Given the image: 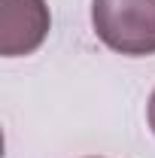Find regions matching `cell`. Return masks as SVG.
I'll use <instances>...</instances> for the list:
<instances>
[{"instance_id": "1", "label": "cell", "mask_w": 155, "mask_h": 158, "mask_svg": "<svg viewBox=\"0 0 155 158\" xmlns=\"http://www.w3.org/2000/svg\"><path fill=\"white\" fill-rule=\"evenodd\" d=\"M91 27L119 55H155V0H91Z\"/></svg>"}, {"instance_id": "2", "label": "cell", "mask_w": 155, "mask_h": 158, "mask_svg": "<svg viewBox=\"0 0 155 158\" xmlns=\"http://www.w3.org/2000/svg\"><path fill=\"white\" fill-rule=\"evenodd\" d=\"M52 31V12L46 0H0V55H31Z\"/></svg>"}, {"instance_id": "3", "label": "cell", "mask_w": 155, "mask_h": 158, "mask_svg": "<svg viewBox=\"0 0 155 158\" xmlns=\"http://www.w3.org/2000/svg\"><path fill=\"white\" fill-rule=\"evenodd\" d=\"M146 118H149V128H152V134H155V91L149 94V106H146Z\"/></svg>"}]
</instances>
